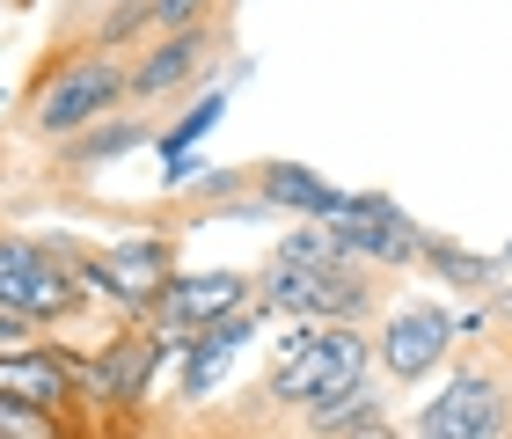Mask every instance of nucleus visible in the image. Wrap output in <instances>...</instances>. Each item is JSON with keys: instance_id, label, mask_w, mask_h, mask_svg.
I'll list each match as a JSON object with an SVG mask.
<instances>
[{"instance_id": "f257e3e1", "label": "nucleus", "mask_w": 512, "mask_h": 439, "mask_svg": "<svg viewBox=\"0 0 512 439\" xmlns=\"http://www.w3.org/2000/svg\"><path fill=\"white\" fill-rule=\"evenodd\" d=\"M359 374H374V337H366L359 322H293V330L278 337V352H271L264 396L300 410V403H315L322 388H344Z\"/></svg>"}, {"instance_id": "f03ea898", "label": "nucleus", "mask_w": 512, "mask_h": 439, "mask_svg": "<svg viewBox=\"0 0 512 439\" xmlns=\"http://www.w3.org/2000/svg\"><path fill=\"white\" fill-rule=\"evenodd\" d=\"M249 308L256 315H286V322H359L381 308V286L359 264H264L249 279Z\"/></svg>"}, {"instance_id": "7ed1b4c3", "label": "nucleus", "mask_w": 512, "mask_h": 439, "mask_svg": "<svg viewBox=\"0 0 512 439\" xmlns=\"http://www.w3.org/2000/svg\"><path fill=\"white\" fill-rule=\"evenodd\" d=\"M132 96H125V59L118 52H74L66 66H52L37 88H30V132L37 140H74V132L118 118Z\"/></svg>"}, {"instance_id": "20e7f679", "label": "nucleus", "mask_w": 512, "mask_h": 439, "mask_svg": "<svg viewBox=\"0 0 512 439\" xmlns=\"http://www.w3.org/2000/svg\"><path fill=\"white\" fill-rule=\"evenodd\" d=\"M88 300L74 286V264H66L59 242H30V235H0V315L37 322H66L81 315Z\"/></svg>"}, {"instance_id": "39448f33", "label": "nucleus", "mask_w": 512, "mask_h": 439, "mask_svg": "<svg viewBox=\"0 0 512 439\" xmlns=\"http://www.w3.org/2000/svg\"><path fill=\"white\" fill-rule=\"evenodd\" d=\"M322 227H330V242L344 249V264H359V271H410L425 257V227L381 191H352L344 213L322 220Z\"/></svg>"}, {"instance_id": "423d86ee", "label": "nucleus", "mask_w": 512, "mask_h": 439, "mask_svg": "<svg viewBox=\"0 0 512 439\" xmlns=\"http://www.w3.org/2000/svg\"><path fill=\"white\" fill-rule=\"evenodd\" d=\"M169 352H183V337L154 330V322H125V330L81 366V396H88V403H110V410L147 403V396H154V374L169 366Z\"/></svg>"}, {"instance_id": "0eeeda50", "label": "nucleus", "mask_w": 512, "mask_h": 439, "mask_svg": "<svg viewBox=\"0 0 512 439\" xmlns=\"http://www.w3.org/2000/svg\"><path fill=\"white\" fill-rule=\"evenodd\" d=\"M366 337H374V366L395 388H410V381L447 366L461 330H454V308H439V300H395L381 315V330H366Z\"/></svg>"}, {"instance_id": "6e6552de", "label": "nucleus", "mask_w": 512, "mask_h": 439, "mask_svg": "<svg viewBox=\"0 0 512 439\" xmlns=\"http://www.w3.org/2000/svg\"><path fill=\"white\" fill-rule=\"evenodd\" d=\"M512 418V396H505V381L491 374V366H454L447 388L417 410V439H498Z\"/></svg>"}, {"instance_id": "1a4fd4ad", "label": "nucleus", "mask_w": 512, "mask_h": 439, "mask_svg": "<svg viewBox=\"0 0 512 439\" xmlns=\"http://www.w3.org/2000/svg\"><path fill=\"white\" fill-rule=\"evenodd\" d=\"M235 308H249V279L242 271H169V279L139 300L132 322H154V330H169V337H191V330H205V322H220Z\"/></svg>"}, {"instance_id": "9d476101", "label": "nucleus", "mask_w": 512, "mask_h": 439, "mask_svg": "<svg viewBox=\"0 0 512 439\" xmlns=\"http://www.w3.org/2000/svg\"><path fill=\"white\" fill-rule=\"evenodd\" d=\"M81 352H66V344H8L0 352V396L8 403H30V410H52L66 418V403L81 396Z\"/></svg>"}, {"instance_id": "9b49d317", "label": "nucleus", "mask_w": 512, "mask_h": 439, "mask_svg": "<svg viewBox=\"0 0 512 439\" xmlns=\"http://www.w3.org/2000/svg\"><path fill=\"white\" fill-rule=\"evenodd\" d=\"M220 52V37H213V22H198V30H161L139 44V59L125 66V96L132 103H161V96H176V88H191L205 74V59Z\"/></svg>"}, {"instance_id": "f8f14e48", "label": "nucleus", "mask_w": 512, "mask_h": 439, "mask_svg": "<svg viewBox=\"0 0 512 439\" xmlns=\"http://www.w3.org/2000/svg\"><path fill=\"white\" fill-rule=\"evenodd\" d=\"M249 198L264 205V213H293V220H337L352 191L322 183V176L308 169V161H256V169H249Z\"/></svg>"}, {"instance_id": "ddd939ff", "label": "nucleus", "mask_w": 512, "mask_h": 439, "mask_svg": "<svg viewBox=\"0 0 512 439\" xmlns=\"http://www.w3.org/2000/svg\"><path fill=\"white\" fill-rule=\"evenodd\" d=\"M256 322H264L256 308H235V315H220V322H205V330L183 337V396H205V388L227 374V359L256 337Z\"/></svg>"}, {"instance_id": "4468645a", "label": "nucleus", "mask_w": 512, "mask_h": 439, "mask_svg": "<svg viewBox=\"0 0 512 439\" xmlns=\"http://www.w3.org/2000/svg\"><path fill=\"white\" fill-rule=\"evenodd\" d=\"M96 257L110 264V279H118L132 300H147L176 271V235H154V227H147V235H118L110 249H96Z\"/></svg>"}, {"instance_id": "2eb2a0df", "label": "nucleus", "mask_w": 512, "mask_h": 439, "mask_svg": "<svg viewBox=\"0 0 512 439\" xmlns=\"http://www.w3.org/2000/svg\"><path fill=\"white\" fill-rule=\"evenodd\" d=\"M366 410H381L374 374H359V381H344V388H322L315 403H300V418H308V432H315V439H337L344 425H359Z\"/></svg>"}, {"instance_id": "dca6fc26", "label": "nucleus", "mask_w": 512, "mask_h": 439, "mask_svg": "<svg viewBox=\"0 0 512 439\" xmlns=\"http://www.w3.org/2000/svg\"><path fill=\"white\" fill-rule=\"evenodd\" d=\"M66 147V169H110L118 154H132V147H147V125L139 118H103V125H88V132H74V140H59Z\"/></svg>"}, {"instance_id": "f3484780", "label": "nucleus", "mask_w": 512, "mask_h": 439, "mask_svg": "<svg viewBox=\"0 0 512 439\" xmlns=\"http://www.w3.org/2000/svg\"><path fill=\"white\" fill-rule=\"evenodd\" d=\"M417 264H432L447 286H461V293H483V286H498L505 279V264L498 257H476V249H461V242H439V235H425V257Z\"/></svg>"}, {"instance_id": "a211bd4d", "label": "nucleus", "mask_w": 512, "mask_h": 439, "mask_svg": "<svg viewBox=\"0 0 512 439\" xmlns=\"http://www.w3.org/2000/svg\"><path fill=\"white\" fill-rule=\"evenodd\" d=\"M220 118H227V96L213 88L205 103H191V118H176L169 132H161V140H154V154H161V161H183V154H191V147H198V140H205V132H213Z\"/></svg>"}, {"instance_id": "6ab92c4d", "label": "nucleus", "mask_w": 512, "mask_h": 439, "mask_svg": "<svg viewBox=\"0 0 512 439\" xmlns=\"http://www.w3.org/2000/svg\"><path fill=\"white\" fill-rule=\"evenodd\" d=\"M132 37H154V15H147V0H118L103 22H96V44L88 52H125Z\"/></svg>"}, {"instance_id": "aec40b11", "label": "nucleus", "mask_w": 512, "mask_h": 439, "mask_svg": "<svg viewBox=\"0 0 512 439\" xmlns=\"http://www.w3.org/2000/svg\"><path fill=\"white\" fill-rule=\"evenodd\" d=\"M0 439H66V425L52 418V410H30V403L0 396Z\"/></svg>"}, {"instance_id": "412c9836", "label": "nucleus", "mask_w": 512, "mask_h": 439, "mask_svg": "<svg viewBox=\"0 0 512 439\" xmlns=\"http://www.w3.org/2000/svg\"><path fill=\"white\" fill-rule=\"evenodd\" d=\"M220 0H147L154 30H198V22H213Z\"/></svg>"}, {"instance_id": "4be33fe9", "label": "nucleus", "mask_w": 512, "mask_h": 439, "mask_svg": "<svg viewBox=\"0 0 512 439\" xmlns=\"http://www.w3.org/2000/svg\"><path fill=\"white\" fill-rule=\"evenodd\" d=\"M337 439H403V425H395L388 410H366V418H359V425H344Z\"/></svg>"}, {"instance_id": "5701e85b", "label": "nucleus", "mask_w": 512, "mask_h": 439, "mask_svg": "<svg viewBox=\"0 0 512 439\" xmlns=\"http://www.w3.org/2000/svg\"><path fill=\"white\" fill-rule=\"evenodd\" d=\"M498 264H505V271H512V242H505V257H498Z\"/></svg>"}]
</instances>
